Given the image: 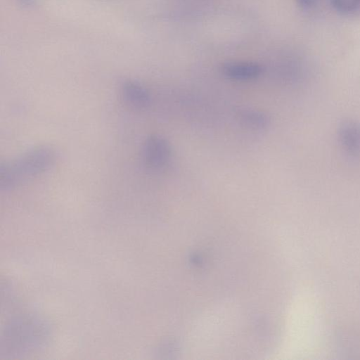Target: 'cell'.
<instances>
[{"label":"cell","mask_w":360,"mask_h":360,"mask_svg":"<svg viewBox=\"0 0 360 360\" xmlns=\"http://www.w3.org/2000/svg\"><path fill=\"white\" fill-rule=\"evenodd\" d=\"M143 155L147 166L159 169L169 162L172 148L166 139L160 135H152L145 141Z\"/></svg>","instance_id":"2"},{"label":"cell","mask_w":360,"mask_h":360,"mask_svg":"<svg viewBox=\"0 0 360 360\" xmlns=\"http://www.w3.org/2000/svg\"><path fill=\"white\" fill-rule=\"evenodd\" d=\"M320 0H295L297 4L303 9H309L316 6Z\"/></svg>","instance_id":"8"},{"label":"cell","mask_w":360,"mask_h":360,"mask_svg":"<svg viewBox=\"0 0 360 360\" xmlns=\"http://www.w3.org/2000/svg\"><path fill=\"white\" fill-rule=\"evenodd\" d=\"M330 2L338 13L360 17V0H330Z\"/></svg>","instance_id":"7"},{"label":"cell","mask_w":360,"mask_h":360,"mask_svg":"<svg viewBox=\"0 0 360 360\" xmlns=\"http://www.w3.org/2000/svg\"><path fill=\"white\" fill-rule=\"evenodd\" d=\"M222 72L229 79L246 81L258 77L262 72V68L252 62H231L223 65Z\"/></svg>","instance_id":"4"},{"label":"cell","mask_w":360,"mask_h":360,"mask_svg":"<svg viewBox=\"0 0 360 360\" xmlns=\"http://www.w3.org/2000/svg\"><path fill=\"white\" fill-rule=\"evenodd\" d=\"M122 94L125 101L131 105L143 108L150 103L148 90L139 82L127 80L122 85Z\"/></svg>","instance_id":"5"},{"label":"cell","mask_w":360,"mask_h":360,"mask_svg":"<svg viewBox=\"0 0 360 360\" xmlns=\"http://www.w3.org/2000/svg\"><path fill=\"white\" fill-rule=\"evenodd\" d=\"M58 160L55 149L49 146L34 148L0 168V186L10 188L19 186L51 169Z\"/></svg>","instance_id":"1"},{"label":"cell","mask_w":360,"mask_h":360,"mask_svg":"<svg viewBox=\"0 0 360 360\" xmlns=\"http://www.w3.org/2000/svg\"><path fill=\"white\" fill-rule=\"evenodd\" d=\"M19 4L22 6L30 8L36 4V0H15Z\"/></svg>","instance_id":"9"},{"label":"cell","mask_w":360,"mask_h":360,"mask_svg":"<svg viewBox=\"0 0 360 360\" xmlns=\"http://www.w3.org/2000/svg\"><path fill=\"white\" fill-rule=\"evenodd\" d=\"M236 117L241 124L254 129H264L271 123V119L267 114L255 109H239L236 112Z\"/></svg>","instance_id":"6"},{"label":"cell","mask_w":360,"mask_h":360,"mask_svg":"<svg viewBox=\"0 0 360 360\" xmlns=\"http://www.w3.org/2000/svg\"><path fill=\"white\" fill-rule=\"evenodd\" d=\"M340 145L344 152L352 158H360V123L354 120L341 122L338 129Z\"/></svg>","instance_id":"3"}]
</instances>
